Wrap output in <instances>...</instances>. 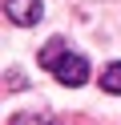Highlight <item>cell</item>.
Returning a JSON list of instances; mask_svg holds the SVG:
<instances>
[{
  "label": "cell",
  "instance_id": "1",
  "mask_svg": "<svg viewBox=\"0 0 121 125\" xmlns=\"http://www.w3.org/2000/svg\"><path fill=\"white\" fill-rule=\"evenodd\" d=\"M40 65H44L61 85H85L89 81V61L81 57V52L65 49V41L44 44V49H40Z\"/></svg>",
  "mask_w": 121,
  "mask_h": 125
},
{
  "label": "cell",
  "instance_id": "2",
  "mask_svg": "<svg viewBox=\"0 0 121 125\" xmlns=\"http://www.w3.org/2000/svg\"><path fill=\"white\" fill-rule=\"evenodd\" d=\"M4 12H8V20H12V24H36L40 16H44V4H40V0H8L4 4Z\"/></svg>",
  "mask_w": 121,
  "mask_h": 125
},
{
  "label": "cell",
  "instance_id": "3",
  "mask_svg": "<svg viewBox=\"0 0 121 125\" xmlns=\"http://www.w3.org/2000/svg\"><path fill=\"white\" fill-rule=\"evenodd\" d=\"M101 89L105 93H121V61H113V65L101 73Z\"/></svg>",
  "mask_w": 121,
  "mask_h": 125
},
{
  "label": "cell",
  "instance_id": "4",
  "mask_svg": "<svg viewBox=\"0 0 121 125\" xmlns=\"http://www.w3.org/2000/svg\"><path fill=\"white\" fill-rule=\"evenodd\" d=\"M12 125H44V121H36V117H32V121H28V117H16Z\"/></svg>",
  "mask_w": 121,
  "mask_h": 125
}]
</instances>
